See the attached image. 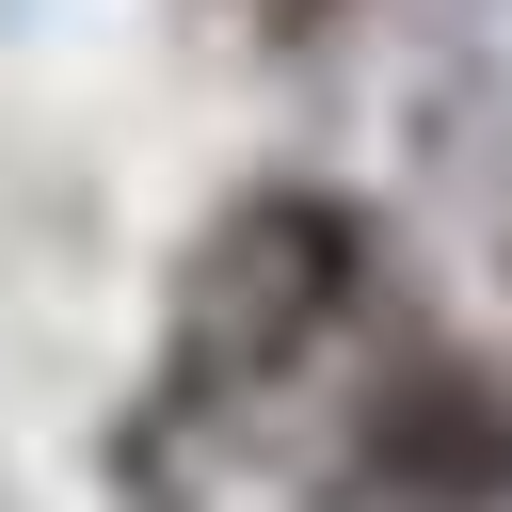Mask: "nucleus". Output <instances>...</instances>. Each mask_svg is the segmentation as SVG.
I'll return each instance as SVG.
<instances>
[{"label":"nucleus","instance_id":"nucleus-1","mask_svg":"<svg viewBox=\"0 0 512 512\" xmlns=\"http://www.w3.org/2000/svg\"><path fill=\"white\" fill-rule=\"evenodd\" d=\"M368 304V224L336 192H256L208 224L192 288H176V336H160V432L224 416V400H272L336 320Z\"/></svg>","mask_w":512,"mask_h":512}]
</instances>
